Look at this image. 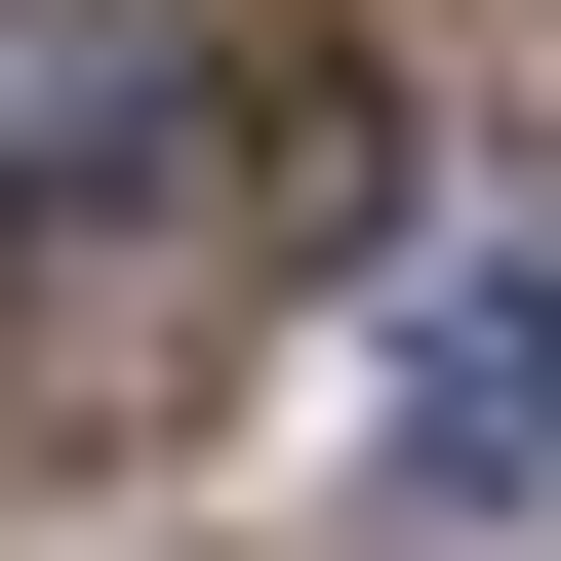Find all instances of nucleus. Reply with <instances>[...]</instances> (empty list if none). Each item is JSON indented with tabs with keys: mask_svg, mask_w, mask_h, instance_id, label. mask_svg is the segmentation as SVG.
Segmentation results:
<instances>
[{
	"mask_svg": "<svg viewBox=\"0 0 561 561\" xmlns=\"http://www.w3.org/2000/svg\"><path fill=\"white\" fill-rule=\"evenodd\" d=\"M362 41L321 0H0V442H161L241 280L362 241Z\"/></svg>",
	"mask_w": 561,
	"mask_h": 561,
	"instance_id": "nucleus-1",
	"label": "nucleus"
},
{
	"mask_svg": "<svg viewBox=\"0 0 561 561\" xmlns=\"http://www.w3.org/2000/svg\"><path fill=\"white\" fill-rule=\"evenodd\" d=\"M362 401H401V522H561V241H401Z\"/></svg>",
	"mask_w": 561,
	"mask_h": 561,
	"instance_id": "nucleus-2",
	"label": "nucleus"
}]
</instances>
